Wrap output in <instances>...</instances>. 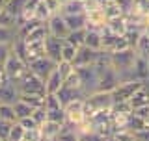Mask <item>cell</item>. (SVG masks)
Instances as JSON below:
<instances>
[{
	"label": "cell",
	"instance_id": "f35d334b",
	"mask_svg": "<svg viewBox=\"0 0 149 141\" xmlns=\"http://www.w3.org/2000/svg\"><path fill=\"white\" fill-rule=\"evenodd\" d=\"M11 124H13V123H9V121L0 119V139H8V134H9Z\"/></svg>",
	"mask_w": 149,
	"mask_h": 141
},
{
	"label": "cell",
	"instance_id": "cb8c5ba5",
	"mask_svg": "<svg viewBox=\"0 0 149 141\" xmlns=\"http://www.w3.org/2000/svg\"><path fill=\"white\" fill-rule=\"evenodd\" d=\"M65 41H67L69 45L77 46V48H80L84 46V41H86V28H80V30H71L65 37Z\"/></svg>",
	"mask_w": 149,
	"mask_h": 141
},
{
	"label": "cell",
	"instance_id": "f907efd6",
	"mask_svg": "<svg viewBox=\"0 0 149 141\" xmlns=\"http://www.w3.org/2000/svg\"><path fill=\"white\" fill-rule=\"evenodd\" d=\"M0 104H2V100H0Z\"/></svg>",
	"mask_w": 149,
	"mask_h": 141
},
{
	"label": "cell",
	"instance_id": "d6986e66",
	"mask_svg": "<svg viewBox=\"0 0 149 141\" xmlns=\"http://www.w3.org/2000/svg\"><path fill=\"white\" fill-rule=\"evenodd\" d=\"M84 45L93 50H102V34L101 30H86V41Z\"/></svg>",
	"mask_w": 149,
	"mask_h": 141
},
{
	"label": "cell",
	"instance_id": "2e32d148",
	"mask_svg": "<svg viewBox=\"0 0 149 141\" xmlns=\"http://www.w3.org/2000/svg\"><path fill=\"white\" fill-rule=\"evenodd\" d=\"M62 86H63V78L60 76V73L54 69L52 73L45 78V93H58Z\"/></svg>",
	"mask_w": 149,
	"mask_h": 141
},
{
	"label": "cell",
	"instance_id": "484cf974",
	"mask_svg": "<svg viewBox=\"0 0 149 141\" xmlns=\"http://www.w3.org/2000/svg\"><path fill=\"white\" fill-rule=\"evenodd\" d=\"M34 15H36L37 21L47 22V21H49V17L52 15V13H50V9L47 8V4L43 2V0H37V2H36V6H34Z\"/></svg>",
	"mask_w": 149,
	"mask_h": 141
},
{
	"label": "cell",
	"instance_id": "ab89813d",
	"mask_svg": "<svg viewBox=\"0 0 149 141\" xmlns=\"http://www.w3.org/2000/svg\"><path fill=\"white\" fill-rule=\"evenodd\" d=\"M132 113L134 115H138L140 119H149V104H146V106H140V108H134L132 110Z\"/></svg>",
	"mask_w": 149,
	"mask_h": 141
},
{
	"label": "cell",
	"instance_id": "d4e9b609",
	"mask_svg": "<svg viewBox=\"0 0 149 141\" xmlns=\"http://www.w3.org/2000/svg\"><path fill=\"white\" fill-rule=\"evenodd\" d=\"M17 37V26H0V43L11 45Z\"/></svg>",
	"mask_w": 149,
	"mask_h": 141
},
{
	"label": "cell",
	"instance_id": "6da1fadb",
	"mask_svg": "<svg viewBox=\"0 0 149 141\" xmlns=\"http://www.w3.org/2000/svg\"><path fill=\"white\" fill-rule=\"evenodd\" d=\"M112 104H114L112 93L93 91L84 98V113H86V117H90L91 113H95V111H99V110H108V108H112Z\"/></svg>",
	"mask_w": 149,
	"mask_h": 141
},
{
	"label": "cell",
	"instance_id": "3957f363",
	"mask_svg": "<svg viewBox=\"0 0 149 141\" xmlns=\"http://www.w3.org/2000/svg\"><path fill=\"white\" fill-rule=\"evenodd\" d=\"M74 69L80 76L84 95L88 97L90 93L97 91V82H99V73H101L99 65H84V67H74Z\"/></svg>",
	"mask_w": 149,
	"mask_h": 141
},
{
	"label": "cell",
	"instance_id": "bcb514c9",
	"mask_svg": "<svg viewBox=\"0 0 149 141\" xmlns=\"http://www.w3.org/2000/svg\"><path fill=\"white\" fill-rule=\"evenodd\" d=\"M143 34H147V35H149V22H147L146 26H143Z\"/></svg>",
	"mask_w": 149,
	"mask_h": 141
},
{
	"label": "cell",
	"instance_id": "8fae6325",
	"mask_svg": "<svg viewBox=\"0 0 149 141\" xmlns=\"http://www.w3.org/2000/svg\"><path fill=\"white\" fill-rule=\"evenodd\" d=\"M62 46H63V39L56 35H47L45 39V54L49 56L50 59H54L56 63L62 59Z\"/></svg>",
	"mask_w": 149,
	"mask_h": 141
},
{
	"label": "cell",
	"instance_id": "277c9868",
	"mask_svg": "<svg viewBox=\"0 0 149 141\" xmlns=\"http://www.w3.org/2000/svg\"><path fill=\"white\" fill-rule=\"evenodd\" d=\"M110 54V65L118 70V74L125 73V70H130L134 67V62H136V52H134L132 46L123 50H118V52H108Z\"/></svg>",
	"mask_w": 149,
	"mask_h": 141
},
{
	"label": "cell",
	"instance_id": "4fadbf2b",
	"mask_svg": "<svg viewBox=\"0 0 149 141\" xmlns=\"http://www.w3.org/2000/svg\"><path fill=\"white\" fill-rule=\"evenodd\" d=\"M127 26H129V22H127V17H125V15L106 19V24H104L106 30L112 32V34H116V35H125Z\"/></svg>",
	"mask_w": 149,
	"mask_h": 141
},
{
	"label": "cell",
	"instance_id": "603a6c76",
	"mask_svg": "<svg viewBox=\"0 0 149 141\" xmlns=\"http://www.w3.org/2000/svg\"><path fill=\"white\" fill-rule=\"evenodd\" d=\"M134 52H136V56H140V58H146L149 59V35L143 34L138 37L136 45H134Z\"/></svg>",
	"mask_w": 149,
	"mask_h": 141
},
{
	"label": "cell",
	"instance_id": "d590c367",
	"mask_svg": "<svg viewBox=\"0 0 149 141\" xmlns=\"http://www.w3.org/2000/svg\"><path fill=\"white\" fill-rule=\"evenodd\" d=\"M32 117H34V121L37 123V126H41L47 121V108L45 106L34 108V110H32Z\"/></svg>",
	"mask_w": 149,
	"mask_h": 141
},
{
	"label": "cell",
	"instance_id": "5b68a950",
	"mask_svg": "<svg viewBox=\"0 0 149 141\" xmlns=\"http://www.w3.org/2000/svg\"><path fill=\"white\" fill-rule=\"evenodd\" d=\"M4 73H6L8 80H11V82H19L22 76H24V73L28 70V63L24 62V59H21L17 54L9 52L8 59L4 62Z\"/></svg>",
	"mask_w": 149,
	"mask_h": 141
},
{
	"label": "cell",
	"instance_id": "7bdbcfd3",
	"mask_svg": "<svg viewBox=\"0 0 149 141\" xmlns=\"http://www.w3.org/2000/svg\"><path fill=\"white\" fill-rule=\"evenodd\" d=\"M134 138L136 141H149V128H142L134 132Z\"/></svg>",
	"mask_w": 149,
	"mask_h": 141
},
{
	"label": "cell",
	"instance_id": "1f68e13d",
	"mask_svg": "<svg viewBox=\"0 0 149 141\" xmlns=\"http://www.w3.org/2000/svg\"><path fill=\"white\" fill-rule=\"evenodd\" d=\"M0 119L15 123V111H13V104H0Z\"/></svg>",
	"mask_w": 149,
	"mask_h": 141
},
{
	"label": "cell",
	"instance_id": "816d5d0a",
	"mask_svg": "<svg viewBox=\"0 0 149 141\" xmlns=\"http://www.w3.org/2000/svg\"><path fill=\"white\" fill-rule=\"evenodd\" d=\"M106 141H108V139H106Z\"/></svg>",
	"mask_w": 149,
	"mask_h": 141
},
{
	"label": "cell",
	"instance_id": "b9f144b4",
	"mask_svg": "<svg viewBox=\"0 0 149 141\" xmlns=\"http://www.w3.org/2000/svg\"><path fill=\"white\" fill-rule=\"evenodd\" d=\"M47 4V8L50 9V13H60V8H62V4H60V0H43Z\"/></svg>",
	"mask_w": 149,
	"mask_h": 141
},
{
	"label": "cell",
	"instance_id": "f1b7e54d",
	"mask_svg": "<svg viewBox=\"0 0 149 141\" xmlns=\"http://www.w3.org/2000/svg\"><path fill=\"white\" fill-rule=\"evenodd\" d=\"M19 100L26 102L32 108H39L45 106V95H19Z\"/></svg>",
	"mask_w": 149,
	"mask_h": 141
},
{
	"label": "cell",
	"instance_id": "ffe728a7",
	"mask_svg": "<svg viewBox=\"0 0 149 141\" xmlns=\"http://www.w3.org/2000/svg\"><path fill=\"white\" fill-rule=\"evenodd\" d=\"M65 22H67L69 30H80V28H86L88 24V17L86 13H74V15H63Z\"/></svg>",
	"mask_w": 149,
	"mask_h": 141
},
{
	"label": "cell",
	"instance_id": "c3c4849f",
	"mask_svg": "<svg viewBox=\"0 0 149 141\" xmlns=\"http://www.w3.org/2000/svg\"><path fill=\"white\" fill-rule=\"evenodd\" d=\"M65 2H67V0H60V4H65Z\"/></svg>",
	"mask_w": 149,
	"mask_h": 141
},
{
	"label": "cell",
	"instance_id": "ba28073f",
	"mask_svg": "<svg viewBox=\"0 0 149 141\" xmlns=\"http://www.w3.org/2000/svg\"><path fill=\"white\" fill-rule=\"evenodd\" d=\"M28 69H30L34 74H37L39 78L45 80L56 69V62H54V59H50L49 56L45 54V56H41V58H37V59H32V62L28 63Z\"/></svg>",
	"mask_w": 149,
	"mask_h": 141
},
{
	"label": "cell",
	"instance_id": "9c48e42d",
	"mask_svg": "<svg viewBox=\"0 0 149 141\" xmlns=\"http://www.w3.org/2000/svg\"><path fill=\"white\" fill-rule=\"evenodd\" d=\"M102 50H93L90 48V46H80V48L77 50V56H74L73 63L74 67H84V65H95L97 62H99Z\"/></svg>",
	"mask_w": 149,
	"mask_h": 141
},
{
	"label": "cell",
	"instance_id": "44dd1931",
	"mask_svg": "<svg viewBox=\"0 0 149 141\" xmlns=\"http://www.w3.org/2000/svg\"><path fill=\"white\" fill-rule=\"evenodd\" d=\"M102 11H104L106 19H112V17H119V15H125V9L121 8V4H118L116 0H106L102 4Z\"/></svg>",
	"mask_w": 149,
	"mask_h": 141
},
{
	"label": "cell",
	"instance_id": "30bf717a",
	"mask_svg": "<svg viewBox=\"0 0 149 141\" xmlns=\"http://www.w3.org/2000/svg\"><path fill=\"white\" fill-rule=\"evenodd\" d=\"M47 28H49L50 35L62 37V39H65L67 34L71 32L69 26H67V22H65V17L62 15V13H52V15L49 17V21H47Z\"/></svg>",
	"mask_w": 149,
	"mask_h": 141
},
{
	"label": "cell",
	"instance_id": "5bb4252c",
	"mask_svg": "<svg viewBox=\"0 0 149 141\" xmlns=\"http://www.w3.org/2000/svg\"><path fill=\"white\" fill-rule=\"evenodd\" d=\"M62 123H56V121H49L47 119L43 124L39 126L41 134H43V141H56V138L62 132Z\"/></svg>",
	"mask_w": 149,
	"mask_h": 141
},
{
	"label": "cell",
	"instance_id": "60d3db41",
	"mask_svg": "<svg viewBox=\"0 0 149 141\" xmlns=\"http://www.w3.org/2000/svg\"><path fill=\"white\" fill-rule=\"evenodd\" d=\"M9 52H11V45H4V43H0V67H2L4 62L8 59Z\"/></svg>",
	"mask_w": 149,
	"mask_h": 141
},
{
	"label": "cell",
	"instance_id": "7402d4cb",
	"mask_svg": "<svg viewBox=\"0 0 149 141\" xmlns=\"http://www.w3.org/2000/svg\"><path fill=\"white\" fill-rule=\"evenodd\" d=\"M26 4H28V0H9V2L4 6V9L11 15L13 19H19V15H21L22 11H24V8H26Z\"/></svg>",
	"mask_w": 149,
	"mask_h": 141
},
{
	"label": "cell",
	"instance_id": "681fc988",
	"mask_svg": "<svg viewBox=\"0 0 149 141\" xmlns=\"http://www.w3.org/2000/svg\"><path fill=\"white\" fill-rule=\"evenodd\" d=\"M0 141H6V139H0Z\"/></svg>",
	"mask_w": 149,
	"mask_h": 141
},
{
	"label": "cell",
	"instance_id": "f6af8a7d",
	"mask_svg": "<svg viewBox=\"0 0 149 141\" xmlns=\"http://www.w3.org/2000/svg\"><path fill=\"white\" fill-rule=\"evenodd\" d=\"M4 82H8V76H6V73H4V67H0V86H2Z\"/></svg>",
	"mask_w": 149,
	"mask_h": 141
},
{
	"label": "cell",
	"instance_id": "8d00e7d4",
	"mask_svg": "<svg viewBox=\"0 0 149 141\" xmlns=\"http://www.w3.org/2000/svg\"><path fill=\"white\" fill-rule=\"evenodd\" d=\"M110 138L116 139V141H136L134 132H130V130H119V132H114Z\"/></svg>",
	"mask_w": 149,
	"mask_h": 141
},
{
	"label": "cell",
	"instance_id": "7a4b0ae2",
	"mask_svg": "<svg viewBox=\"0 0 149 141\" xmlns=\"http://www.w3.org/2000/svg\"><path fill=\"white\" fill-rule=\"evenodd\" d=\"M19 95H47L45 93V80L34 74L30 69L24 73V76L17 82Z\"/></svg>",
	"mask_w": 149,
	"mask_h": 141
},
{
	"label": "cell",
	"instance_id": "74e56055",
	"mask_svg": "<svg viewBox=\"0 0 149 141\" xmlns=\"http://www.w3.org/2000/svg\"><path fill=\"white\" fill-rule=\"evenodd\" d=\"M19 123L24 130H30V128H37V123L34 121V117L28 115V117H22V119H19Z\"/></svg>",
	"mask_w": 149,
	"mask_h": 141
},
{
	"label": "cell",
	"instance_id": "836d02e7",
	"mask_svg": "<svg viewBox=\"0 0 149 141\" xmlns=\"http://www.w3.org/2000/svg\"><path fill=\"white\" fill-rule=\"evenodd\" d=\"M22 141H43V134H41V128H30L24 130V135H22Z\"/></svg>",
	"mask_w": 149,
	"mask_h": 141
},
{
	"label": "cell",
	"instance_id": "4316f807",
	"mask_svg": "<svg viewBox=\"0 0 149 141\" xmlns=\"http://www.w3.org/2000/svg\"><path fill=\"white\" fill-rule=\"evenodd\" d=\"M56 141H80V139H78V132H77V130L63 123L62 132H60L58 138H56Z\"/></svg>",
	"mask_w": 149,
	"mask_h": 141
},
{
	"label": "cell",
	"instance_id": "e575fe53",
	"mask_svg": "<svg viewBox=\"0 0 149 141\" xmlns=\"http://www.w3.org/2000/svg\"><path fill=\"white\" fill-rule=\"evenodd\" d=\"M78 139L80 141H106L101 134L93 132V130H86V132H78Z\"/></svg>",
	"mask_w": 149,
	"mask_h": 141
},
{
	"label": "cell",
	"instance_id": "ac0fdd59",
	"mask_svg": "<svg viewBox=\"0 0 149 141\" xmlns=\"http://www.w3.org/2000/svg\"><path fill=\"white\" fill-rule=\"evenodd\" d=\"M62 15H74V13H86L84 8V0H67L65 4H62L60 8Z\"/></svg>",
	"mask_w": 149,
	"mask_h": 141
},
{
	"label": "cell",
	"instance_id": "ee69618b",
	"mask_svg": "<svg viewBox=\"0 0 149 141\" xmlns=\"http://www.w3.org/2000/svg\"><path fill=\"white\" fill-rule=\"evenodd\" d=\"M118 4H121V8L125 9V11H129L130 8H132V4H134V0H116Z\"/></svg>",
	"mask_w": 149,
	"mask_h": 141
},
{
	"label": "cell",
	"instance_id": "4dcf8cb0",
	"mask_svg": "<svg viewBox=\"0 0 149 141\" xmlns=\"http://www.w3.org/2000/svg\"><path fill=\"white\" fill-rule=\"evenodd\" d=\"M56 70H58L60 76L65 80V78H67L69 74L74 70V63H73V62H65V59H60V62L56 63Z\"/></svg>",
	"mask_w": 149,
	"mask_h": 141
},
{
	"label": "cell",
	"instance_id": "7c38bea8",
	"mask_svg": "<svg viewBox=\"0 0 149 141\" xmlns=\"http://www.w3.org/2000/svg\"><path fill=\"white\" fill-rule=\"evenodd\" d=\"M0 100L2 104H15L19 100V87H17V82H4L0 86Z\"/></svg>",
	"mask_w": 149,
	"mask_h": 141
},
{
	"label": "cell",
	"instance_id": "f546056e",
	"mask_svg": "<svg viewBox=\"0 0 149 141\" xmlns=\"http://www.w3.org/2000/svg\"><path fill=\"white\" fill-rule=\"evenodd\" d=\"M22 135H24V128L21 126L19 121L11 124V128H9V134H8V139L6 141H22Z\"/></svg>",
	"mask_w": 149,
	"mask_h": 141
},
{
	"label": "cell",
	"instance_id": "83f0119b",
	"mask_svg": "<svg viewBox=\"0 0 149 141\" xmlns=\"http://www.w3.org/2000/svg\"><path fill=\"white\" fill-rule=\"evenodd\" d=\"M32 110L34 108L32 106H28L26 102H22V100H17L15 104H13V111H15V119H22V117H28V115H32Z\"/></svg>",
	"mask_w": 149,
	"mask_h": 141
},
{
	"label": "cell",
	"instance_id": "d6a6232c",
	"mask_svg": "<svg viewBox=\"0 0 149 141\" xmlns=\"http://www.w3.org/2000/svg\"><path fill=\"white\" fill-rule=\"evenodd\" d=\"M77 46H73V45H69L67 41L63 39V46H62V59H65V62H73L74 59V56H77Z\"/></svg>",
	"mask_w": 149,
	"mask_h": 141
},
{
	"label": "cell",
	"instance_id": "9a60e30c",
	"mask_svg": "<svg viewBox=\"0 0 149 141\" xmlns=\"http://www.w3.org/2000/svg\"><path fill=\"white\" fill-rule=\"evenodd\" d=\"M47 35H49V28H47V22H39L34 30H30L28 34L22 37L24 43H32V41H45Z\"/></svg>",
	"mask_w": 149,
	"mask_h": 141
},
{
	"label": "cell",
	"instance_id": "52a82bcc",
	"mask_svg": "<svg viewBox=\"0 0 149 141\" xmlns=\"http://www.w3.org/2000/svg\"><path fill=\"white\" fill-rule=\"evenodd\" d=\"M101 73H99V82H97V91H108L112 93L114 87L121 82L119 74L112 65H99Z\"/></svg>",
	"mask_w": 149,
	"mask_h": 141
},
{
	"label": "cell",
	"instance_id": "e0dca14e",
	"mask_svg": "<svg viewBox=\"0 0 149 141\" xmlns=\"http://www.w3.org/2000/svg\"><path fill=\"white\" fill-rule=\"evenodd\" d=\"M45 56V41H32V43H26V58L28 63L32 59H37Z\"/></svg>",
	"mask_w": 149,
	"mask_h": 141
},
{
	"label": "cell",
	"instance_id": "8992f818",
	"mask_svg": "<svg viewBox=\"0 0 149 141\" xmlns=\"http://www.w3.org/2000/svg\"><path fill=\"white\" fill-rule=\"evenodd\" d=\"M143 84L146 82H142V80H125V82H119L118 86L114 87V91H112L114 102H129L130 97H132Z\"/></svg>",
	"mask_w": 149,
	"mask_h": 141
},
{
	"label": "cell",
	"instance_id": "7dc6e473",
	"mask_svg": "<svg viewBox=\"0 0 149 141\" xmlns=\"http://www.w3.org/2000/svg\"><path fill=\"white\" fill-rule=\"evenodd\" d=\"M8 2H9V0H0V6H2V8H4V6H6V4H8Z\"/></svg>",
	"mask_w": 149,
	"mask_h": 141
}]
</instances>
